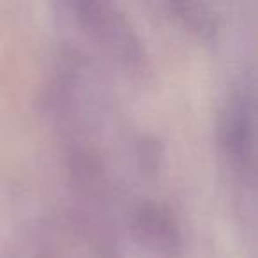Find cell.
I'll list each match as a JSON object with an SVG mask.
<instances>
[{
  "instance_id": "1",
  "label": "cell",
  "mask_w": 258,
  "mask_h": 258,
  "mask_svg": "<svg viewBox=\"0 0 258 258\" xmlns=\"http://www.w3.org/2000/svg\"><path fill=\"white\" fill-rule=\"evenodd\" d=\"M226 144L233 158L244 163V158L249 154L251 149V111L247 106V99L240 96L230 106V113L226 115Z\"/></svg>"
}]
</instances>
